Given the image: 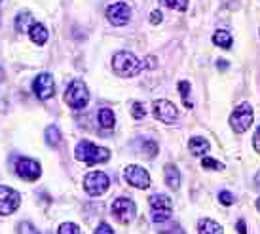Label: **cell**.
<instances>
[{"mask_svg":"<svg viewBox=\"0 0 260 234\" xmlns=\"http://www.w3.org/2000/svg\"><path fill=\"white\" fill-rule=\"evenodd\" d=\"M76 160L84 162L87 166H95V164H103L110 158V151L105 147H97L95 143L89 141H80L76 151H74Z\"/></svg>","mask_w":260,"mask_h":234,"instance_id":"obj_1","label":"cell"},{"mask_svg":"<svg viewBox=\"0 0 260 234\" xmlns=\"http://www.w3.org/2000/svg\"><path fill=\"white\" fill-rule=\"evenodd\" d=\"M112 69H114L116 74L131 78V76H137L143 71V63L131 51H118L112 59Z\"/></svg>","mask_w":260,"mask_h":234,"instance_id":"obj_2","label":"cell"},{"mask_svg":"<svg viewBox=\"0 0 260 234\" xmlns=\"http://www.w3.org/2000/svg\"><path fill=\"white\" fill-rule=\"evenodd\" d=\"M89 101V92L82 80H73L65 92V103L71 109H84Z\"/></svg>","mask_w":260,"mask_h":234,"instance_id":"obj_3","label":"cell"},{"mask_svg":"<svg viewBox=\"0 0 260 234\" xmlns=\"http://www.w3.org/2000/svg\"><path fill=\"white\" fill-rule=\"evenodd\" d=\"M253 107L249 105V103H241L238 105L234 112H232V118H230V126L232 130L236 133H245L251 124H253Z\"/></svg>","mask_w":260,"mask_h":234,"instance_id":"obj_4","label":"cell"},{"mask_svg":"<svg viewBox=\"0 0 260 234\" xmlns=\"http://www.w3.org/2000/svg\"><path fill=\"white\" fill-rule=\"evenodd\" d=\"M150 206H152L150 217L154 223H166L171 217L173 202H171V198L167 196V194H152Z\"/></svg>","mask_w":260,"mask_h":234,"instance_id":"obj_5","label":"cell"},{"mask_svg":"<svg viewBox=\"0 0 260 234\" xmlns=\"http://www.w3.org/2000/svg\"><path fill=\"white\" fill-rule=\"evenodd\" d=\"M110 187V179L103 171H91L84 179V189L89 196H103Z\"/></svg>","mask_w":260,"mask_h":234,"instance_id":"obj_6","label":"cell"},{"mask_svg":"<svg viewBox=\"0 0 260 234\" xmlns=\"http://www.w3.org/2000/svg\"><path fill=\"white\" fill-rule=\"evenodd\" d=\"M19 204H21L19 192L0 185V215H12L19 208Z\"/></svg>","mask_w":260,"mask_h":234,"instance_id":"obj_7","label":"cell"},{"mask_svg":"<svg viewBox=\"0 0 260 234\" xmlns=\"http://www.w3.org/2000/svg\"><path fill=\"white\" fill-rule=\"evenodd\" d=\"M112 213L116 215V219L123 223V225H127L131 221L135 219V215H137V206L133 204V200L129 198H118L114 200V204H112Z\"/></svg>","mask_w":260,"mask_h":234,"instance_id":"obj_8","label":"cell"},{"mask_svg":"<svg viewBox=\"0 0 260 234\" xmlns=\"http://www.w3.org/2000/svg\"><path fill=\"white\" fill-rule=\"evenodd\" d=\"M123 177L135 189H148L150 187V175H148V171L145 168H141V166H135V164H131V166H127V168L123 169Z\"/></svg>","mask_w":260,"mask_h":234,"instance_id":"obj_9","label":"cell"},{"mask_svg":"<svg viewBox=\"0 0 260 234\" xmlns=\"http://www.w3.org/2000/svg\"><path fill=\"white\" fill-rule=\"evenodd\" d=\"M154 116L158 118L159 122H164V124H171L179 118V110L171 101L158 99V101H154Z\"/></svg>","mask_w":260,"mask_h":234,"instance_id":"obj_10","label":"cell"},{"mask_svg":"<svg viewBox=\"0 0 260 234\" xmlns=\"http://www.w3.org/2000/svg\"><path fill=\"white\" fill-rule=\"evenodd\" d=\"M15 171L25 181H37L38 177H40V173H42V168H40V164L37 160L21 158V160L15 164Z\"/></svg>","mask_w":260,"mask_h":234,"instance_id":"obj_11","label":"cell"},{"mask_svg":"<svg viewBox=\"0 0 260 234\" xmlns=\"http://www.w3.org/2000/svg\"><path fill=\"white\" fill-rule=\"evenodd\" d=\"M35 94L38 95V99H50L51 95L55 94V82H53V76L48 73H40L35 80Z\"/></svg>","mask_w":260,"mask_h":234,"instance_id":"obj_12","label":"cell"},{"mask_svg":"<svg viewBox=\"0 0 260 234\" xmlns=\"http://www.w3.org/2000/svg\"><path fill=\"white\" fill-rule=\"evenodd\" d=\"M131 17V10L127 4H123V2H116L112 6H109L107 10V19H109L114 27H122L125 23L129 21Z\"/></svg>","mask_w":260,"mask_h":234,"instance_id":"obj_13","label":"cell"},{"mask_svg":"<svg viewBox=\"0 0 260 234\" xmlns=\"http://www.w3.org/2000/svg\"><path fill=\"white\" fill-rule=\"evenodd\" d=\"M164 177H166V183L171 190L181 189V173H179L177 166H173V164H167L166 168H164Z\"/></svg>","mask_w":260,"mask_h":234,"instance_id":"obj_14","label":"cell"},{"mask_svg":"<svg viewBox=\"0 0 260 234\" xmlns=\"http://www.w3.org/2000/svg\"><path fill=\"white\" fill-rule=\"evenodd\" d=\"M29 37H30V40H32L35 44L42 46V44H46V42H48L50 33H48V29L44 27L42 23H35V25L29 29Z\"/></svg>","mask_w":260,"mask_h":234,"instance_id":"obj_15","label":"cell"},{"mask_svg":"<svg viewBox=\"0 0 260 234\" xmlns=\"http://www.w3.org/2000/svg\"><path fill=\"white\" fill-rule=\"evenodd\" d=\"M198 232L200 234H224L222 225H218L213 219H202L198 225Z\"/></svg>","mask_w":260,"mask_h":234,"instance_id":"obj_16","label":"cell"},{"mask_svg":"<svg viewBox=\"0 0 260 234\" xmlns=\"http://www.w3.org/2000/svg\"><path fill=\"white\" fill-rule=\"evenodd\" d=\"M188 149H190V153L194 154V156H202V154H205L209 151L211 145L209 141L203 139V137H192L190 143H188Z\"/></svg>","mask_w":260,"mask_h":234,"instance_id":"obj_17","label":"cell"},{"mask_svg":"<svg viewBox=\"0 0 260 234\" xmlns=\"http://www.w3.org/2000/svg\"><path fill=\"white\" fill-rule=\"evenodd\" d=\"M32 25H35V17H32L30 12H19V14H17V17H15V27H17L19 33H25V31L30 29Z\"/></svg>","mask_w":260,"mask_h":234,"instance_id":"obj_18","label":"cell"},{"mask_svg":"<svg viewBox=\"0 0 260 234\" xmlns=\"http://www.w3.org/2000/svg\"><path fill=\"white\" fill-rule=\"evenodd\" d=\"M99 124H101V128H105V130L114 128V124H116L114 112H112L110 109H101V110H99Z\"/></svg>","mask_w":260,"mask_h":234,"instance_id":"obj_19","label":"cell"},{"mask_svg":"<svg viewBox=\"0 0 260 234\" xmlns=\"http://www.w3.org/2000/svg\"><path fill=\"white\" fill-rule=\"evenodd\" d=\"M63 139V135L59 132L57 126H50L48 130H46V141H48V145L50 147H57Z\"/></svg>","mask_w":260,"mask_h":234,"instance_id":"obj_20","label":"cell"},{"mask_svg":"<svg viewBox=\"0 0 260 234\" xmlns=\"http://www.w3.org/2000/svg\"><path fill=\"white\" fill-rule=\"evenodd\" d=\"M213 42L220 48H230L232 46V37L228 31H217L215 35H213Z\"/></svg>","mask_w":260,"mask_h":234,"instance_id":"obj_21","label":"cell"},{"mask_svg":"<svg viewBox=\"0 0 260 234\" xmlns=\"http://www.w3.org/2000/svg\"><path fill=\"white\" fill-rule=\"evenodd\" d=\"M179 92H181V97L182 101H184V107H188V109H192L194 107V103L190 101V84L188 82H179Z\"/></svg>","mask_w":260,"mask_h":234,"instance_id":"obj_22","label":"cell"},{"mask_svg":"<svg viewBox=\"0 0 260 234\" xmlns=\"http://www.w3.org/2000/svg\"><path fill=\"white\" fill-rule=\"evenodd\" d=\"M167 8L171 10H177V12H186L188 8V0H161Z\"/></svg>","mask_w":260,"mask_h":234,"instance_id":"obj_23","label":"cell"},{"mask_svg":"<svg viewBox=\"0 0 260 234\" xmlns=\"http://www.w3.org/2000/svg\"><path fill=\"white\" fill-rule=\"evenodd\" d=\"M17 234H40V232H38L37 227L32 223L23 221V223H19V227H17Z\"/></svg>","mask_w":260,"mask_h":234,"instance_id":"obj_24","label":"cell"},{"mask_svg":"<svg viewBox=\"0 0 260 234\" xmlns=\"http://www.w3.org/2000/svg\"><path fill=\"white\" fill-rule=\"evenodd\" d=\"M57 234H82V232H80L78 225H74V223H63V225L59 227Z\"/></svg>","mask_w":260,"mask_h":234,"instance_id":"obj_25","label":"cell"},{"mask_svg":"<svg viewBox=\"0 0 260 234\" xmlns=\"http://www.w3.org/2000/svg\"><path fill=\"white\" fill-rule=\"evenodd\" d=\"M131 114H133V118L135 120H141V118L146 116V109L143 103H133V109H131Z\"/></svg>","mask_w":260,"mask_h":234,"instance_id":"obj_26","label":"cell"},{"mask_svg":"<svg viewBox=\"0 0 260 234\" xmlns=\"http://www.w3.org/2000/svg\"><path fill=\"white\" fill-rule=\"evenodd\" d=\"M202 166H203V168H207V169H222L224 168L220 162L213 160V158H203Z\"/></svg>","mask_w":260,"mask_h":234,"instance_id":"obj_27","label":"cell"},{"mask_svg":"<svg viewBox=\"0 0 260 234\" xmlns=\"http://www.w3.org/2000/svg\"><path fill=\"white\" fill-rule=\"evenodd\" d=\"M218 200H220V202H222L224 206H232L236 198L232 196V192H228V190H222V192L218 194Z\"/></svg>","mask_w":260,"mask_h":234,"instance_id":"obj_28","label":"cell"},{"mask_svg":"<svg viewBox=\"0 0 260 234\" xmlns=\"http://www.w3.org/2000/svg\"><path fill=\"white\" fill-rule=\"evenodd\" d=\"M95 234H114V230H112L109 223H101L99 227L95 228Z\"/></svg>","mask_w":260,"mask_h":234,"instance_id":"obj_29","label":"cell"},{"mask_svg":"<svg viewBox=\"0 0 260 234\" xmlns=\"http://www.w3.org/2000/svg\"><path fill=\"white\" fill-rule=\"evenodd\" d=\"M150 23L152 25H159L161 23V12L159 10H154L150 14Z\"/></svg>","mask_w":260,"mask_h":234,"instance_id":"obj_30","label":"cell"},{"mask_svg":"<svg viewBox=\"0 0 260 234\" xmlns=\"http://www.w3.org/2000/svg\"><path fill=\"white\" fill-rule=\"evenodd\" d=\"M253 145L256 149V153H260V128H256V133H254L253 137Z\"/></svg>","mask_w":260,"mask_h":234,"instance_id":"obj_31","label":"cell"},{"mask_svg":"<svg viewBox=\"0 0 260 234\" xmlns=\"http://www.w3.org/2000/svg\"><path fill=\"white\" fill-rule=\"evenodd\" d=\"M238 230H239V234H247L245 221H238Z\"/></svg>","mask_w":260,"mask_h":234,"instance_id":"obj_32","label":"cell"},{"mask_svg":"<svg viewBox=\"0 0 260 234\" xmlns=\"http://www.w3.org/2000/svg\"><path fill=\"white\" fill-rule=\"evenodd\" d=\"M164 234H184L181 227H173V232H164Z\"/></svg>","mask_w":260,"mask_h":234,"instance_id":"obj_33","label":"cell"},{"mask_svg":"<svg viewBox=\"0 0 260 234\" xmlns=\"http://www.w3.org/2000/svg\"><path fill=\"white\" fill-rule=\"evenodd\" d=\"M254 185H256V189L260 190V171L256 173V177H254Z\"/></svg>","mask_w":260,"mask_h":234,"instance_id":"obj_34","label":"cell"},{"mask_svg":"<svg viewBox=\"0 0 260 234\" xmlns=\"http://www.w3.org/2000/svg\"><path fill=\"white\" fill-rule=\"evenodd\" d=\"M218 67H220V69H226L228 63H226V61H218Z\"/></svg>","mask_w":260,"mask_h":234,"instance_id":"obj_35","label":"cell"},{"mask_svg":"<svg viewBox=\"0 0 260 234\" xmlns=\"http://www.w3.org/2000/svg\"><path fill=\"white\" fill-rule=\"evenodd\" d=\"M256 210H258V212H260V198H258V200H256Z\"/></svg>","mask_w":260,"mask_h":234,"instance_id":"obj_36","label":"cell"}]
</instances>
